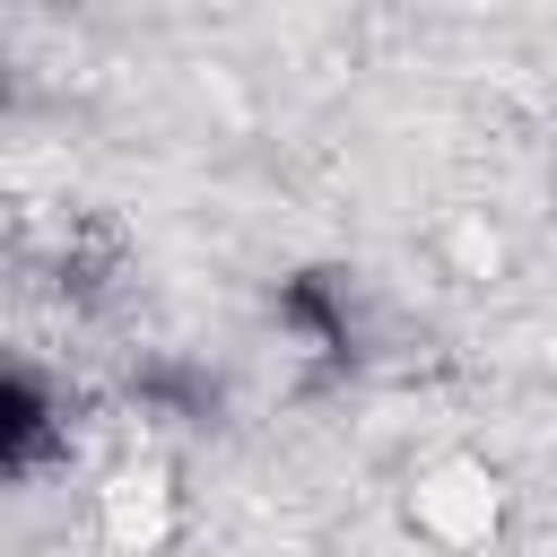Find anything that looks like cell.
Returning a JSON list of instances; mask_svg holds the SVG:
<instances>
[{
	"mask_svg": "<svg viewBox=\"0 0 557 557\" xmlns=\"http://www.w3.org/2000/svg\"><path fill=\"white\" fill-rule=\"evenodd\" d=\"M409 513H418V531H426V540L470 548V540H487V531H496V479H487V470H470V461H444V470H426V479H418Z\"/></svg>",
	"mask_w": 557,
	"mask_h": 557,
	"instance_id": "6da1fadb",
	"label": "cell"
},
{
	"mask_svg": "<svg viewBox=\"0 0 557 557\" xmlns=\"http://www.w3.org/2000/svg\"><path fill=\"white\" fill-rule=\"evenodd\" d=\"M113 540H131V548H148L157 531H165V479H113Z\"/></svg>",
	"mask_w": 557,
	"mask_h": 557,
	"instance_id": "7a4b0ae2",
	"label": "cell"
}]
</instances>
